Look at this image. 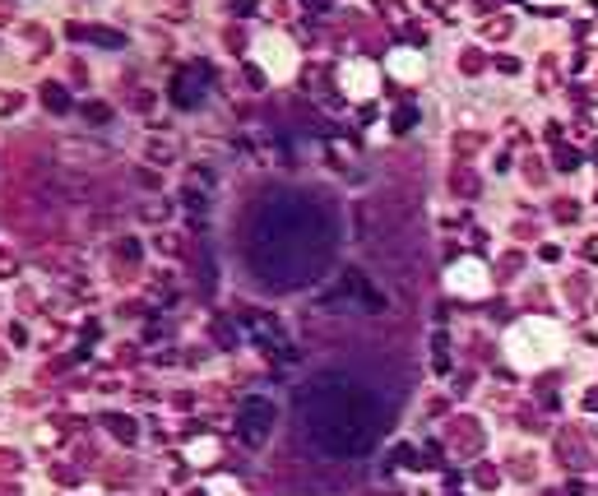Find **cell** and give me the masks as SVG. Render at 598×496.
Listing matches in <instances>:
<instances>
[{
    "label": "cell",
    "mask_w": 598,
    "mask_h": 496,
    "mask_svg": "<svg viewBox=\"0 0 598 496\" xmlns=\"http://www.w3.org/2000/svg\"><path fill=\"white\" fill-rule=\"evenodd\" d=\"M307 422L329 454H362L381 432V418H371V394L353 389L348 380H320L311 389Z\"/></svg>",
    "instance_id": "obj_1"
},
{
    "label": "cell",
    "mask_w": 598,
    "mask_h": 496,
    "mask_svg": "<svg viewBox=\"0 0 598 496\" xmlns=\"http://www.w3.org/2000/svg\"><path fill=\"white\" fill-rule=\"evenodd\" d=\"M269 422H274V403L251 399V403H242V413H237V436H242L246 446H260L264 436H269Z\"/></svg>",
    "instance_id": "obj_2"
}]
</instances>
